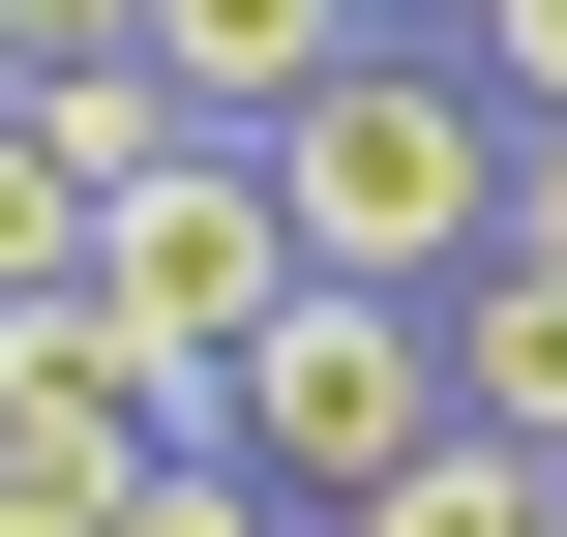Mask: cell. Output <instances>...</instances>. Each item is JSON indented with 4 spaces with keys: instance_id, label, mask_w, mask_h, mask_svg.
I'll return each mask as SVG.
<instances>
[{
    "instance_id": "cell-1",
    "label": "cell",
    "mask_w": 567,
    "mask_h": 537,
    "mask_svg": "<svg viewBox=\"0 0 567 537\" xmlns=\"http://www.w3.org/2000/svg\"><path fill=\"white\" fill-rule=\"evenodd\" d=\"M269 239H299L329 299H449V269L508 239V120H478V60H329V90L269 120Z\"/></svg>"
},
{
    "instance_id": "cell-2",
    "label": "cell",
    "mask_w": 567,
    "mask_h": 537,
    "mask_svg": "<svg viewBox=\"0 0 567 537\" xmlns=\"http://www.w3.org/2000/svg\"><path fill=\"white\" fill-rule=\"evenodd\" d=\"M209 448H239V478H269L299 537H329L359 478H389V448H449V359H419V299H329V269H299V299L209 359Z\"/></svg>"
},
{
    "instance_id": "cell-3",
    "label": "cell",
    "mask_w": 567,
    "mask_h": 537,
    "mask_svg": "<svg viewBox=\"0 0 567 537\" xmlns=\"http://www.w3.org/2000/svg\"><path fill=\"white\" fill-rule=\"evenodd\" d=\"M90 299H120V329H150L179 389H209V359H239V329L299 299V239H269V149H239V120H179V149H150V179L90 209Z\"/></svg>"
},
{
    "instance_id": "cell-4",
    "label": "cell",
    "mask_w": 567,
    "mask_h": 537,
    "mask_svg": "<svg viewBox=\"0 0 567 537\" xmlns=\"http://www.w3.org/2000/svg\"><path fill=\"white\" fill-rule=\"evenodd\" d=\"M150 448H209V389H179L120 299H0V508H60V537H90Z\"/></svg>"
},
{
    "instance_id": "cell-5",
    "label": "cell",
    "mask_w": 567,
    "mask_h": 537,
    "mask_svg": "<svg viewBox=\"0 0 567 537\" xmlns=\"http://www.w3.org/2000/svg\"><path fill=\"white\" fill-rule=\"evenodd\" d=\"M120 60H150V90H179V120H239V149H269V120H299V90H329V60H389V30H359V0H150V30H120Z\"/></svg>"
},
{
    "instance_id": "cell-6",
    "label": "cell",
    "mask_w": 567,
    "mask_h": 537,
    "mask_svg": "<svg viewBox=\"0 0 567 537\" xmlns=\"http://www.w3.org/2000/svg\"><path fill=\"white\" fill-rule=\"evenodd\" d=\"M419 359H449L478 448H567V269H538V239H478V269L419 299Z\"/></svg>"
},
{
    "instance_id": "cell-7",
    "label": "cell",
    "mask_w": 567,
    "mask_h": 537,
    "mask_svg": "<svg viewBox=\"0 0 567 537\" xmlns=\"http://www.w3.org/2000/svg\"><path fill=\"white\" fill-rule=\"evenodd\" d=\"M329 537H567V448H478V419H449V448H389Z\"/></svg>"
},
{
    "instance_id": "cell-8",
    "label": "cell",
    "mask_w": 567,
    "mask_h": 537,
    "mask_svg": "<svg viewBox=\"0 0 567 537\" xmlns=\"http://www.w3.org/2000/svg\"><path fill=\"white\" fill-rule=\"evenodd\" d=\"M30 149H60V179H90V209H120V179H150V149H179V90H150V60H30Z\"/></svg>"
},
{
    "instance_id": "cell-9",
    "label": "cell",
    "mask_w": 567,
    "mask_h": 537,
    "mask_svg": "<svg viewBox=\"0 0 567 537\" xmlns=\"http://www.w3.org/2000/svg\"><path fill=\"white\" fill-rule=\"evenodd\" d=\"M0 299H90V179L30 149V90H0Z\"/></svg>"
},
{
    "instance_id": "cell-10",
    "label": "cell",
    "mask_w": 567,
    "mask_h": 537,
    "mask_svg": "<svg viewBox=\"0 0 567 537\" xmlns=\"http://www.w3.org/2000/svg\"><path fill=\"white\" fill-rule=\"evenodd\" d=\"M90 537H299V508H269L239 448H150V478H120V508H90Z\"/></svg>"
},
{
    "instance_id": "cell-11",
    "label": "cell",
    "mask_w": 567,
    "mask_h": 537,
    "mask_svg": "<svg viewBox=\"0 0 567 537\" xmlns=\"http://www.w3.org/2000/svg\"><path fill=\"white\" fill-rule=\"evenodd\" d=\"M449 60H478V120H567V0H478Z\"/></svg>"
},
{
    "instance_id": "cell-12",
    "label": "cell",
    "mask_w": 567,
    "mask_h": 537,
    "mask_svg": "<svg viewBox=\"0 0 567 537\" xmlns=\"http://www.w3.org/2000/svg\"><path fill=\"white\" fill-rule=\"evenodd\" d=\"M120 30H150V0H0V60H120Z\"/></svg>"
},
{
    "instance_id": "cell-13",
    "label": "cell",
    "mask_w": 567,
    "mask_h": 537,
    "mask_svg": "<svg viewBox=\"0 0 567 537\" xmlns=\"http://www.w3.org/2000/svg\"><path fill=\"white\" fill-rule=\"evenodd\" d=\"M359 30H389V60H449V30H478V0H359Z\"/></svg>"
},
{
    "instance_id": "cell-14",
    "label": "cell",
    "mask_w": 567,
    "mask_h": 537,
    "mask_svg": "<svg viewBox=\"0 0 567 537\" xmlns=\"http://www.w3.org/2000/svg\"><path fill=\"white\" fill-rule=\"evenodd\" d=\"M0 537H60V508H0Z\"/></svg>"
},
{
    "instance_id": "cell-15",
    "label": "cell",
    "mask_w": 567,
    "mask_h": 537,
    "mask_svg": "<svg viewBox=\"0 0 567 537\" xmlns=\"http://www.w3.org/2000/svg\"><path fill=\"white\" fill-rule=\"evenodd\" d=\"M0 90H30V60H0Z\"/></svg>"
}]
</instances>
